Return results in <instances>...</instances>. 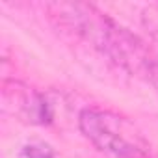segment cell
Segmentation results:
<instances>
[{
	"instance_id": "obj_1",
	"label": "cell",
	"mask_w": 158,
	"mask_h": 158,
	"mask_svg": "<svg viewBox=\"0 0 158 158\" xmlns=\"http://www.w3.org/2000/svg\"><path fill=\"white\" fill-rule=\"evenodd\" d=\"M56 8L60 17L69 23L76 34L89 41V45L101 50L106 58L132 74L145 76L147 80H154L158 76V65L143 43L106 13H101L88 4H60Z\"/></svg>"
},
{
	"instance_id": "obj_2",
	"label": "cell",
	"mask_w": 158,
	"mask_h": 158,
	"mask_svg": "<svg viewBox=\"0 0 158 158\" xmlns=\"http://www.w3.org/2000/svg\"><path fill=\"white\" fill-rule=\"evenodd\" d=\"M78 128L89 143L112 158H149L143 141L117 114L101 108H84Z\"/></svg>"
},
{
	"instance_id": "obj_3",
	"label": "cell",
	"mask_w": 158,
	"mask_h": 158,
	"mask_svg": "<svg viewBox=\"0 0 158 158\" xmlns=\"http://www.w3.org/2000/svg\"><path fill=\"white\" fill-rule=\"evenodd\" d=\"M13 102L17 104V112L30 123L45 125L52 119V110L45 101V97L32 89H15Z\"/></svg>"
},
{
	"instance_id": "obj_4",
	"label": "cell",
	"mask_w": 158,
	"mask_h": 158,
	"mask_svg": "<svg viewBox=\"0 0 158 158\" xmlns=\"http://www.w3.org/2000/svg\"><path fill=\"white\" fill-rule=\"evenodd\" d=\"M17 158H60V156L50 143L41 141V139H34V141H28L26 145L21 147Z\"/></svg>"
}]
</instances>
